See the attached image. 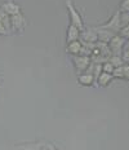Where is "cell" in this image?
<instances>
[{
	"mask_svg": "<svg viewBox=\"0 0 129 150\" xmlns=\"http://www.w3.org/2000/svg\"><path fill=\"white\" fill-rule=\"evenodd\" d=\"M0 22L4 25V27L7 29L9 34H12V26H11V16L5 13L1 8H0Z\"/></svg>",
	"mask_w": 129,
	"mask_h": 150,
	"instance_id": "cell-14",
	"label": "cell"
},
{
	"mask_svg": "<svg viewBox=\"0 0 129 150\" xmlns=\"http://www.w3.org/2000/svg\"><path fill=\"white\" fill-rule=\"evenodd\" d=\"M123 71H124V78L129 80V64H124V66H123Z\"/></svg>",
	"mask_w": 129,
	"mask_h": 150,
	"instance_id": "cell-23",
	"label": "cell"
},
{
	"mask_svg": "<svg viewBox=\"0 0 129 150\" xmlns=\"http://www.w3.org/2000/svg\"><path fill=\"white\" fill-rule=\"evenodd\" d=\"M120 25L121 27L129 25V12H120Z\"/></svg>",
	"mask_w": 129,
	"mask_h": 150,
	"instance_id": "cell-17",
	"label": "cell"
},
{
	"mask_svg": "<svg viewBox=\"0 0 129 150\" xmlns=\"http://www.w3.org/2000/svg\"><path fill=\"white\" fill-rule=\"evenodd\" d=\"M109 44V48L111 51V54H118V56H121L123 53V49H124V44H125V39L121 38L120 35H116L112 38L111 40L107 43Z\"/></svg>",
	"mask_w": 129,
	"mask_h": 150,
	"instance_id": "cell-3",
	"label": "cell"
},
{
	"mask_svg": "<svg viewBox=\"0 0 129 150\" xmlns=\"http://www.w3.org/2000/svg\"><path fill=\"white\" fill-rule=\"evenodd\" d=\"M0 35H9V33L7 31V29L4 27V25L0 22Z\"/></svg>",
	"mask_w": 129,
	"mask_h": 150,
	"instance_id": "cell-24",
	"label": "cell"
},
{
	"mask_svg": "<svg viewBox=\"0 0 129 150\" xmlns=\"http://www.w3.org/2000/svg\"><path fill=\"white\" fill-rule=\"evenodd\" d=\"M114 79V76H112V74H109V73H101L99 74V76L97 78V84L98 86H101V87H107L109 84H110V82Z\"/></svg>",
	"mask_w": 129,
	"mask_h": 150,
	"instance_id": "cell-13",
	"label": "cell"
},
{
	"mask_svg": "<svg viewBox=\"0 0 129 150\" xmlns=\"http://www.w3.org/2000/svg\"><path fill=\"white\" fill-rule=\"evenodd\" d=\"M101 27L107 29V30L112 31V33H115V34H119V31H120V29H121V25H120V11L115 12V13L112 14V17L110 18L107 22L101 25Z\"/></svg>",
	"mask_w": 129,
	"mask_h": 150,
	"instance_id": "cell-4",
	"label": "cell"
},
{
	"mask_svg": "<svg viewBox=\"0 0 129 150\" xmlns=\"http://www.w3.org/2000/svg\"><path fill=\"white\" fill-rule=\"evenodd\" d=\"M43 141L40 142H25V144H20V145H16L13 150H40L44 146Z\"/></svg>",
	"mask_w": 129,
	"mask_h": 150,
	"instance_id": "cell-10",
	"label": "cell"
},
{
	"mask_svg": "<svg viewBox=\"0 0 129 150\" xmlns=\"http://www.w3.org/2000/svg\"><path fill=\"white\" fill-rule=\"evenodd\" d=\"M78 83H79L80 86H84V87H90L96 83V80H94V76L92 74L83 73V74L78 75Z\"/></svg>",
	"mask_w": 129,
	"mask_h": 150,
	"instance_id": "cell-12",
	"label": "cell"
},
{
	"mask_svg": "<svg viewBox=\"0 0 129 150\" xmlns=\"http://www.w3.org/2000/svg\"><path fill=\"white\" fill-rule=\"evenodd\" d=\"M66 8H67L68 16H70V23L76 26L80 31L84 29V22H83V18H81L80 13L78 12V9L75 8L74 3L72 0H66Z\"/></svg>",
	"mask_w": 129,
	"mask_h": 150,
	"instance_id": "cell-1",
	"label": "cell"
},
{
	"mask_svg": "<svg viewBox=\"0 0 129 150\" xmlns=\"http://www.w3.org/2000/svg\"><path fill=\"white\" fill-rule=\"evenodd\" d=\"M96 29V33H97V38H98V42H102V43H109L110 40L114 38L116 34L110 31L107 29H103V27H94Z\"/></svg>",
	"mask_w": 129,
	"mask_h": 150,
	"instance_id": "cell-8",
	"label": "cell"
},
{
	"mask_svg": "<svg viewBox=\"0 0 129 150\" xmlns=\"http://www.w3.org/2000/svg\"><path fill=\"white\" fill-rule=\"evenodd\" d=\"M79 39H80V30L76 26L70 23L67 27V34H66V43L68 44V43L79 40Z\"/></svg>",
	"mask_w": 129,
	"mask_h": 150,
	"instance_id": "cell-9",
	"label": "cell"
},
{
	"mask_svg": "<svg viewBox=\"0 0 129 150\" xmlns=\"http://www.w3.org/2000/svg\"><path fill=\"white\" fill-rule=\"evenodd\" d=\"M72 62H74L76 74L80 75L85 73L88 66L90 65V57L89 56H72Z\"/></svg>",
	"mask_w": 129,
	"mask_h": 150,
	"instance_id": "cell-2",
	"label": "cell"
},
{
	"mask_svg": "<svg viewBox=\"0 0 129 150\" xmlns=\"http://www.w3.org/2000/svg\"><path fill=\"white\" fill-rule=\"evenodd\" d=\"M119 8H120V12H129V0H121Z\"/></svg>",
	"mask_w": 129,
	"mask_h": 150,
	"instance_id": "cell-21",
	"label": "cell"
},
{
	"mask_svg": "<svg viewBox=\"0 0 129 150\" xmlns=\"http://www.w3.org/2000/svg\"><path fill=\"white\" fill-rule=\"evenodd\" d=\"M96 48L98 49V52L105 57H110L111 56V51L109 48L107 43H102V42H96Z\"/></svg>",
	"mask_w": 129,
	"mask_h": 150,
	"instance_id": "cell-15",
	"label": "cell"
},
{
	"mask_svg": "<svg viewBox=\"0 0 129 150\" xmlns=\"http://www.w3.org/2000/svg\"><path fill=\"white\" fill-rule=\"evenodd\" d=\"M0 8H1L5 13H8L11 17L12 16H16V14L21 13V5L17 4V3H14V1H12V0L4 1L1 5H0Z\"/></svg>",
	"mask_w": 129,
	"mask_h": 150,
	"instance_id": "cell-7",
	"label": "cell"
},
{
	"mask_svg": "<svg viewBox=\"0 0 129 150\" xmlns=\"http://www.w3.org/2000/svg\"><path fill=\"white\" fill-rule=\"evenodd\" d=\"M114 66H112L111 64L107 61V62H105V64L102 65V71L103 73H109V74H112V71H114Z\"/></svg>",
	"mask_w": 129,
	"mask_h": 150,
	"instance_id": "cell-20",
	"label": "cell"
},
{
	"mask_svg": "<svg viewBox=\"0 0 129 150\" xmlns=\"http://www.w3.org/2000/svg\"><path fill=\"white\" fill-rule=\"evenodd\" d=\"M118 35H120L121 38H124L125 40L129 39V25H127V26H124V27H121Z\"/></svg>",
	"mask_w": 129,
	"mask_h": 150,
	"instance_id": "cell-19",
	"label": "cell"
},
{
	"mask_svg": "<svg viewBox=\"0 0 129 150\" xmlns=\"http://www.w3.org/2000/svg\"><path fill=\"white\" fill-rule=\"evenodd\" d=\"M124 49H129V39L125 40V44H124Z\"/></svg>",
	"mask_w": 129,
	"mask_h": 150,
	"instance_id": "cell-25",
	"label": "cell"
},
{
	"mask_svg": "<svg viewBox=\"0 0 129 150\" xmlns=\"http://www.w3.org/2000/svg\"><path fill=\"white\" fill-rule=\"evenodd\" d=\"M80 40L85 43H96L98 42V38H97V33L94 27H84L83 30L80 31Z\"/></svg>",
	"mask_w": 129,
	"mask_h": 150,
	"instance_id": "cell-5",
	"label": "cell"
},
{
	"mask_svg": "<svg viewBox=\"0 0 129 150\" xmlns=\"http://www.w3.org/2000/svg\"><path fill=\"white\" fill-rule=\"evenodd\" d=\"M123 66H124V65H123ZM123 66L115 67L114 71H112V76H114V78H119V79L124 78V71H123Z\"/></svg>",
	"mask_w": 129,
	"mask_h": 150,
	"instance_id": "cell-18",
	"label": "cell"
},
{
	"mask_svg": "<svg viewBox=\"0 0 129 150\" xmlns=\"http://www.w3.org/2000/svg\"><path fill=\"white\" fill-rule=\"evenodd\" d=\"M27 21L25 18V16L20 13V14H16L11 17V26H12V33L13 31H22L26 27Z\"/></svg>",
	"mask_w": 129,
	"mask_h": 150,
	"instance_id": "cell-6",
	"label": "cell"
},
{
	"mask_svg": "<svg viewBox=\"0 0 129 150\" xmlns=\"http://www.w3.org/2000/svg\"><path fill=\"white\" fill-rule=\"evenodd\" d=\"M121 58L124 61V64H129V49H123Z\"/></svg>",
	"mask_w": 129,
	"mask_h": 150,
	"instance_id": "cell-22",
	"label": "cell"
},
{
	"mask_svg": "<svg viewBox=\"0 0 129 150\" xmlns=\"http://www.w3.org/2000/svg\"><path fill=\"white\" fill-rule=\"evenodd\" d=\"M109 62L114 67H119V66H123V65H124V61H123L121 56H118V54H111V56H110V57H109Z\"/></svg>",
	"mask_w": 129,
	"mask_h": 150,
	"instance_id": "cell-16",
	"label": "cell"
},
{
	"mask_svg": "<svg viewBox=\"0 0 129 150\" xmlns=\"http://www.w3.org/2000/svg\"><path fill=\"white\" fill-rule=\"evenodd\" d=\"M1 82H3V76L0 75V84H1Z\"/></svg>",
	"mask_w": 129,
	"mask_h": 150,
	"instance_id": "cell-26",
	"label": "cell"
},
{
	"mask_svg": "<svg viewBox=\"0 0 129 150\" xmlns=\"http://www.w3.org/2000/svg\"><path fill=\"white\" fill-rule=\"evenodd\" d=\"M81 49H83V44H81L80 40H75V42L68 43L67 47H66V51L71 56H80Z\"/></svg>",
	"mask_w": 129,
	"mask_h": 150,
	"instance_id": "cell-11",
	"label": "cell"
}]
</instances>
